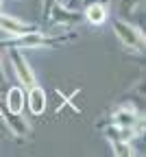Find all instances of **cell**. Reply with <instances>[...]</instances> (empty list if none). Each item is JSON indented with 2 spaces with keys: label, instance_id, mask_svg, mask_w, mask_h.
Instances as JSON below:
<instances>
[{
  "label": "cell",
  "instance_id": "cell-3",
  "mask_svg": "<svg viewBox=\"0 0 146 157\" xmlns=\"http://www.w3.org/2000/svg\"><path fill=\"white\" fill-rule=\"evenodd\" d=\"M109 122L113 124H122V127H133L137 133H144V118L142 111H137L131 103H122L111 111Z\"/></svg>",
  "mask_w": 146,
  "mask_h": 157
},
{
  "label": "cell",
  "instance_id": "cell-5",
  "mask_svg": "<svg viewBox=\"0 0 146 157\" xmlns=\"http://www.w3.org/2000/svg\"><path fill=\"white\" fill-rule=\"evenodd\" d=\"M0 31H5L11 37H20V35H26L33 31H39V24H31V22H22L20 17H13L9 13L0 11Z\"/></svg>",
  "mask_w": 146,
  "mask_h": 157
},
{
  "label": "cell",
  "instance_id": "cell-11",
  "mask_svg": "<svg viewBox=\"0 0 146 157\" xmlns=\"http://www.w3.org/2000/svg\"><path fill=\"white\" fill-rule=\"evenodd\" d=\"M144 0H120V13L122 17H131L135 11H142Z\"/></svg>",
  "mask_w": 146,
  "mask_h": 157
},
{
  "label": "cell",
  "instance_id": "cell-4",
  "mask_svg": "<svg viewBox=\"0 0 146 157\" xmlns=\"http://www.w3.org/2000/svg\"><path fill=\"white\" fill-rule=\"evenodd\" d=\"M46 20H50L52 26H59V29H74L83 15L76 11V9H66V7H59V5H52V9L48 11Z\"/></svg>",
  "mask_w": 146,
  "mask_h": 157
},
{
  "label": "cell",
  "instance_id": "cell-8",
  "mask_svg": "<svg viewBox=\"0 0 146 157\" xmlns=\"http://www.w3.org/2000/svg\"><path fill=\"white\" fill-rule=\"evenodd\" d=\"M5 105H7V111L22 113L26 107V90L20 85H11L7 90V96H5Z\"/></svg>",
  "mask_w": 146,
  "mask_h": 157
},
{
  "label": "cell",
  "instance_id": "cell-9",
  "mask_svg": "<svg viewBox=\"0 0 146 157\" xmlns=\"http://www.w3.org/2000/svg\"><path fill=\"white\" fill-rule=\"evenodd\" d=\"M2 118H5V124L9 127V131L13 133V137H15V135H20V137H29V135H31V124L26 122V118H24L22 113L5 111Z\"/></svg>",
  "mask_w": 146,
  "mask_h": 157
},
{
  "label": "cell",
  "instance_id": "cell-13",
  "mask_svg": "<svg viewBox=\"0 0 146 157\" xmlns=\"http://www.w3.org/2000/svg\"><path fill=\"white\" fill-rule=\"evenodd\" d=\"M55 2H57V0H41V13H44V20H46V15H48V11L52 9Z\"/></svg>",
  "mask_w": 146,
  "mask_h": 157
},
{
  "label": "cell",
  "instance_id": "cell-7",
  "mask_svg": "<svg viewBox=\"0 0 146 157\" xmlns=\"http://www.w3.org/2000/svg\"><path fill=\"white\" fill-rule=\"evenodd\" d=\"M102 135H105L109 142H131L133 137H137L142 133H137L133 127H122V124L109 122L105 129H102Z\"/></svg>",
  "mask_w": 146,
  "mask_h": 157
},
{
  "label": "cell",
  "instance_id": "cell-12",
  "mask_svg": "<svg viewBox=\"0 0 146 157\" xmlns=\"http://www.w3.org/2000/svg\"><path fill=\"white\" fill-rule=\"evenodd\" d=\"M111 146H113V153L116 155H122V157L135 155V148L131 146V142H111Z\"/></svg>",
  "mask_w": 146,
  "mask_h": 157
},
{
  "label": "cell",
  "instance_id": "cell-14",
  "mask_svg": "<svg viewBox=\"0 0 146 157\" xmlns=\"http://www.w3.org/2000/svg\"><path fill=\"white\" fill-rule=\"evenodd\" d=\"M111 0H81V7H85V5H109Z\"/></svg>",
  "mask_w": 146,
  "mask_h": 157
},
{
  "label": "cell",
  "instance_id": "cell-10",
  "mask_svg": "<svg viewBox=\"0 0 146 157\" xmlns=\"http://www.w3.org/2000/svg\"><path fill=\"white\" fill-rule=\"evenodd\" d=\"M83 17L92 26H102L109 20V5H85L83 7Z\"/></svg>",
  "mask_w": 146,
  "mask_h": 157
},
{
  "label": "cell",
  "instance_id": "cell-2",
  "mask_svg": "<svg viewBox=\"0 0 146 157\" xmlns=\"http://www.w3.org/2000/svg\"><path fill=\"white\" fill-rule=\"evenodd\" d=\"M5 52H7V55H9V59H11L15 81L22 83V87H24V90L33 87V85L37 83V78H35V72H33V68H31V63H29L26 55L22 52V48H17V46H9Z\"/></svg>",
  "mask_w": 146,
  "mask_h": 157
},
{
  "label": "cell",
  "instance_id": "cell-1",
  "mask_svg": "<svg viewBox=\"0 0 146 157\" xmlns=\"http://www.w3.org/2000/svg\"><path fill=\"white\" fill-rule=\"evenodd\" d=\"M111 29L118 37V42L127 48V50H137L140 55L144 52V44H146V37H144V31L135 24H131L127 17H116L111 20Z\"/></svg>",
  "mask_w": 146,
  "mask_h": 157
},
{
  "label": "cell",
  "instance_id": "cell-6",
  "mask_svg": "<svg viewBox=\"0 0 146 157\" xmlns=\"http://www.w3.org/2000/svg\"><path fill=\"white\" fill-rule=\"evenodd\" d=\"M26 107H29V111H31L33 116H41V113L46 111V107H48V98H46L44 87H39V85L35 83L33 87L26 90Z\"/></svg>",
  "mask_w": 146,
  "mask_h": 157
},
{
  "label": "cell",
  "instance_id": "cell-15",
  "mask_svg": "<svg viewBox=\"0 0 146 157\" xmlns=\"http://www.w3.org/2000/svg\"><path fill=\"white\" fill-rule=\"evenodd\" d=\"M0 11H2V0H0Z\"/></svg>",
  "mask_w": 146,
  "mask_h": 157
}]
</instances>
